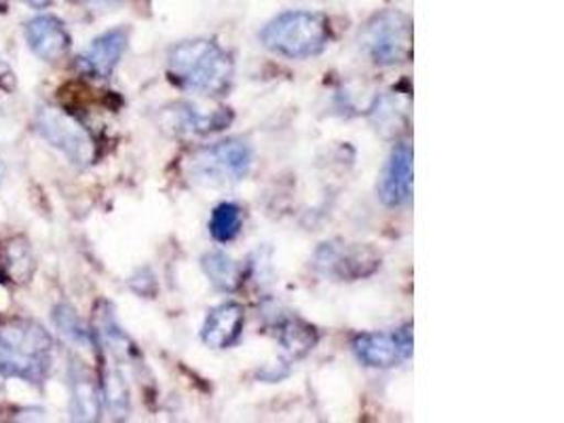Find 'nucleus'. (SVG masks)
Masks as SVG:
<instances>
[{
  "label": "nucleus",
  "mask_w": 564,
  "mask_h": 423,
  "mask_svg": "<svg viewBox=\"0 0 564 423\" xmlns=\"http://www.w3.org/2000/svg\"><path fill=\"white\" fill-rule=\"evenodd\" d=\"M53 367V337L34 319L15 317L0 324V375L43 383Z\"/></svg>",
  "instance_id": "nucleus-1"
},
{
  "label": "nucleus",
  "mask_w": 564,
  "mask_h": 423,
  "mask_svg": "<svg viewBox=\"0 0 564 423\" xmlns=\"http://www.w3.org/2000/svg\"><path fill=\"white\" fill-rule=\"evenodd\" d=\"M167 64L170 75L182 87L206 96H220L231 85L232 62L229 53L207 39L180 43L167 55Z\"/></svg>",
  "instance_id": "nucleus-2"
},
{
  "label": "nucleus",
  "mask_w": 564,
  "mask_h": 423,
  "mask_svg": "<svg viewBox=\"0 0 564 423\" xmlns=\"http://www.w3.org/2000/svg\"><path fill=\"white\" fill-rule=\"evenodd\" d=\"M260 41L269 52L290 59H305L328 47L330 22L322 13L288 11L262 28Z\"/></svg>",
  "instance_id": "nucleus-3"
},
{
  "label": "nucleus",
  "mask_w": 564,
  "mask_h": 423,
  "mask_svg": "<svg viewBox=\"0 0 564 423\" xmlns=\"http://www.w3.org/2000/svg\"><path fill=\"white\" fill-rule=\"evenodd\" d=\"M252 163V147L239 138H229L193 155L188 163V176L197 185H232L248 176Z\"/></svg>",
  "instance_id": "nucleus-4"
},
{
  "label": "nucleus",
  "mask_w": 564,
  "mask_h": 423,
  "mask_svg": "<svg viewBox=\"0 0 564 423\" xmlns=\"http://www.w3.org/2000/svg\"><path fill=\"white\" fill-rule=\"evenodd\" d=\"M361 50L379 66L409 62L412 55V22L402 11L389 9L377 13L359 36Z\"/></svg>",
  "instance_id": "nucleus-5"
},
{
  "label": "nucleus",
  "mask_w": 564,
  "mask_h": 423,
  "mask_svg": "<svg viewBox=\"0 0 564 423\" xmlns=\"http://www.w3.org/2000/svg\"><path fill=\"white\" fill-rule=\"evenodd\" d=\"M34 126L39 135L70 163L78 167L94 163L96 142L70 112L55 106H41Z\"/></svg>",
  "instance_id": "nucleus-6"
},
{
  "label": "nucleus",
  "mask_w": 564,
  "mask_h": 423,
  "mask_svg": "<svg viewBox=\"0 0 564 423\" xmlns=\"http://www.w3.org/2000/svg\"><path fill=\"white\" fill-rule=\"evenodd\" d=\"M354 351L359 362L370 369H391L412 356L411 326L395 333H364L356 337Z\"/></svg>",
  "instance_id": "nucleus-7"
},
{
  "label": "nucleus",
  "mask_w": 564,
  "mask_h": 423,
  "mask_svg": "<svg viewBox=\"0 0 564 423\" xmlns=\"http://www.w3.org/2000/svg\"><path fill=\"white\" fill-rule=\"evenodd\" d=\"M315 264L326 278L351 282V280L375 273L381 263H379V257L370 248L326 243L319 248Z\"/></svg>",
  "instance_id": "nucleus-8"
},
{
  "label": "nucleus",
  "mask_w": 564,
  "mask_h": 423,
  "mask_svg": "<svg viewBox=\"0 0 564 423\" xmlns=\"http://www.w3.org/2000/svg\"><path fill=\"white\" fill-rule=\"evenodd\" d=\"M128 28H112L96 36L91 45L78 55V68L94 79H108L128 50Z\"/></svg>",
  "instance_id": "nucleus-9"
},
{
  "label": "nucleus",
  "mask_w": 564,
  "mask_h": 423,
  "mask_svg": "<svg viewBox=\"0 0 564 423\" xmlns=\"http://www.w3.org/2000/svg\"><path fill=\"white\" fill-rule=\"evenodd\" d=\"M28 47L43 62H57L70 50V32L55 15H39L24 28Z\"/></svg>",
  "instance_id": "nucleus-10"
},
{
  "label": "nucleus",
  "mask_w": 564,
  "mask_h": 423,
  "mask_svg": "<svg viewBox=\"0 0 564 423\" xmlns=\"http://www.w3.org/2000/svg\"><path fill=\"white\" fill-rule=\"evenodd\" d=\"M379 195L389 208L406 206L412 199V149L398 144L387 161Z\"/></svg>",
  "instance_id": "nucleus-11"
},
{
  "label": "nucleus",
  "mask_w": 564,
  "mask_h": 423,
  "mask_svg": "<svg viewBox=\"0 0 564 423\" xmlns=\"http://www.w3.org/2000/svg\"><path fill=\"white\" fill-rule=\"evenodd\" d=\"M243 307L237 303H223L206 317L202 339L212 349H227L239 341L243 330Z\"/></svg>",
  "instance_id": "nucleus-12"
},
{
  "label": "nucleus",
  "mask_w": 564,
  "mask_h": 423,
  "mask_svg": "<svg viewBox=\"0 0 564 423\" xmlns=\"http://www.w3.org/2000/svg\"><path fill=\"white\" fill-rule=\"evenodd\" d=\"M70 394H73V413L80 422H96L102 409V394L96 388V381L85 365L73 362L68 370Z\"/></svg>",
  "instance_id": "nucleus-13"
},
{
  "label": "nucleus",
  "mask_w": 564,
  "mask_h": 423,
  "mask_svg": "<svg viewBox=\"0 0 564 423\" xmlns=\"http://www.w3.org/2000/svg\"><path fill=\"white\" fill-rule=\"evenodd\" d=\"M0 269H2L4 278L15 286H22V284L30 282V278L36 269V263H34V257H32V250H30L26 239H9L2 246Z\"/></svg>",
  "instance_id": "nucleus-14"
},
{
  "label": "nucleus",
  "mask_w": 564,
  "mask_h": 423,
  "mask_svg": "<svg viewBox=\"0 0 564 423\" xmlns=\"http://www.w3.org/2000/svg\"><path fill=\"white\" fill-rule=\"evenodd\" d=\"M406 119H409V98L387 94L381 100H377V105L372 108V121L377 130H381L386 135L404 132Z\"/></svg>",
  "instance_id": "nucleus-15"
},
{
  "label": "nucleus",
  "mask_w": 564,
  "mask_h": 423,
  "mask_svg": "<svg viewBox=\"0 0 564 423\" xmlns=\"http://www.w3.org/2000/svg\"><path fill=\"white\" fill-rule=\"evenodd\" d=\"M229 121H231V117H227V112L202 115L195 108L178 106L172 128L178 133H197L199 135V133L218 132V130L227 128Z\"/></svg>",
  "instance_id": "nucleus-16"
},
{
  "label": "nucleus",
  "mask_w": 564,
  "mask_h": 423,
  "mask_svg": "<svg viewBox=\"0 0 564 423\" xmlns=\"http://www.w3.org/2000/svg\"><path fill=\"white\" fill-rule=\"evenodd\" d=\"M102 392L104 402L110 413L117 417H126L129 413V388L119 365H108L104 370Z\"/></svg>",
  "instance_id": "nucleus-17"
},
{
  "label": "nucleus",
  "mask_w": 564,
  "mask_h": 423,
  "mask_svg": "<svg viewBox=\"0 0 564 423\" xmlns=\"http://www.w3.org/2000/svg\"><path fill=\"white\" fill-rule=\"evenodd\" d=\"M202 264L209 282L218 291L232 292L239 286V267L225 252H209Z\"/></svg>",
  "instance_id": "nucleus-18"
},
{
  "label": "nucleus",
  "mask_w": 564,
  "mask_h": 423,
  "mask_svg": "<svg viewBox=\"0 0 564 423\" xmlns=\"http://www.w3.org/2000/svg\"><path fill=\"white\" fill-rule=\"evenodd\" d=\"M241 225H243L241 208L237 204L227 202V204H220L216 210L212 212L209 234L216 241L229 243L241 234Z\"/></svg>",
  "instance_id": "nucleus-19"
},
{
  "label": "nucleus",
  "mask_w": 564,
  "mask_h": 423,
  "mask_svg": "<svg viewBox=\"0 0 564 423\" xmlns=\"http://www.w3.org/2000/svg\"><path fill=\"white\" fill-rule=\"evenodd\" d=\"M53 324L59 330V335L70 344L89 347L91 345V333L87 330L85 322L80 319L77 312L70 305H57L53 310Z\"/></svg>",
  "instance_id": "nucleus-20"
},
{
  "label": "nucleus",
  "mask_w": 564,
  "mask_h": 423,
  "mask_svg": "<svg viewBox=\"0 0 564 423\" xmlns=\"http://www.w3.org/2000/svg\"><path fill=\"white\" fill-rule=\"evenodd\" d=\"M317 341L315 330L296 319H290L282 326V344L292 356H305L307 351L313 349V345Z\"/></svg>",
  "instance_id": "nucleus-21"
},
{
  "label": "nucleus",
  "mask_w": 564,
  "mask_h": 423,
  "mask_svg": "<svg viewBox=\"0 0 564 423\" xmlns=\"http://www.w3.org/2000/svg\"><path fill=\"white\" fill-rule=\"evenodd\" d=\"M87 4H94V7H112V4H121L126 0H85Z\"/></svg>",
  "instance_id": "nucleus-22"
},
{
  "label": "nucleus",
  "mask_w": 564,
  "mask_h": 423,
  "mask_svg": "<svg viewBox=\"0 0 564 423\" xmlns=\"http://www.w3.org/2000/svg\"><path fill=\"white\" fill-rule=\"evenodd\" d=\"M22 2H26L32 9H47L52 4V0H22Z\"/></svg>",
  "instance_id": "nucleus-23"
},
{
  "label": "nucleus",
  "mask_w": 564,
  "mask_h": 423,
  "mask_svg": "<svg viewBox=\"0 0 564 423\" xmlns=\"http://www.w3.org/2000/svg\"><path fill=\"white\" fill-rule=\"evenodd\" d=\"M7 70V64H4V59H2V55H0V73H4Z\"/></svg>",
  "instance_id": "nucleus-24"
}]
</instances>
